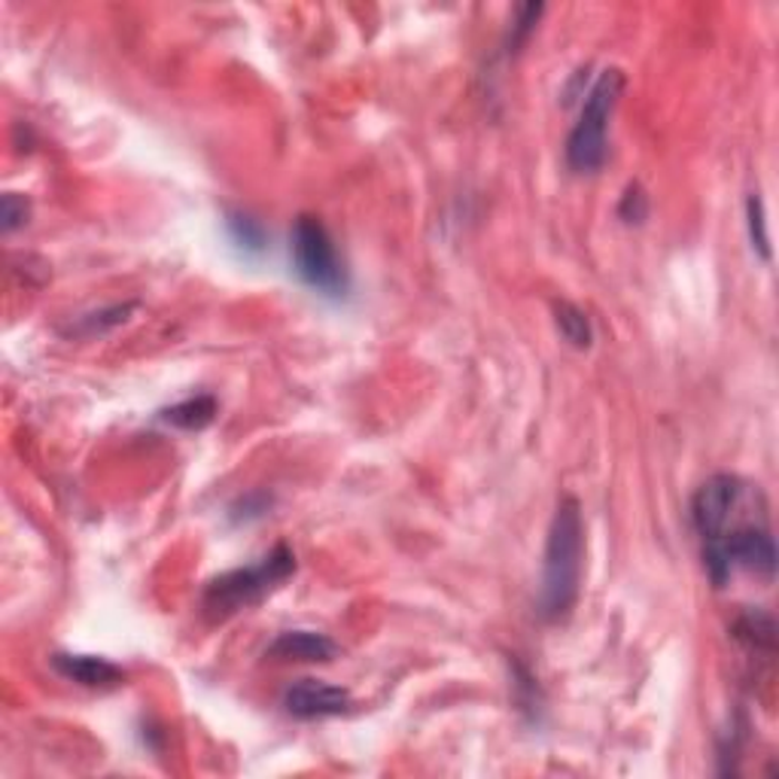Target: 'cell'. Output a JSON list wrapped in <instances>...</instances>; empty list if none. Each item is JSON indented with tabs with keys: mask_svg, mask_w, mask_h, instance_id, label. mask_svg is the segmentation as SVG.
<instances>
[{
	"mask_svg": "<svg viewBox=\"0 0 779 779\" xmlns=\"http://www.w3.org/2000/svg\"><path fill=\"white\" fill-rule=\"evenodd\" d=\"M691 521L716 588H725L737 572L773 579L777 542L768 497L758 485L731 472L707 478L691 500Z\"/></svg>",
	"mask_w": 779,
	"mask_h": 779,
	"instance_id": "1",
	"label": "cell"
},
{
	"mask_svg": "<svg viewBox=\"0 0 779 779\" xmlns=\"http://www.w3.org/2000/svg\"><path fill=\"white\" fill-rule=\"evenodd\" d=\"M585 563V523L582 506L563 497L548 527L546 560H542V588H539V616L546 621H563L582 591Z\"/></svg>",
	"mask_w": 779,
	"mask_h": 779,
	"instance_id": "2",
	"label": "cell"
},
{
	"mask_svg": "<svg viewBox=\"0 0 779 779\" xmlns=\"http://www.w3.org/2000/svg\"><path fill=\"white\" fill-rule=\"evenodd\" d=\"M621 92H625V70L606 68L585 94L579 119L567 138V164L576 174H593L603 168L609 156V119L616 113Z\"/></svg>",
	"mask_w": 779,
	"mask_h": 779,
	"instance_id": "3",
	"label": "cell"
},
{
	"mask_svg": "<svg viewBox=\"0 0 779 779\" xmlns=\"http://www.w3.org/2000/svg\"><path fill=\"white\" fill-rule=\"evenodd\" d=\"M296 572V555L287 546H278L268 551L266 558L253 567L222 572L204 588L201 603L213 618H226L244 609V606L262 600L268 591H274L280 582H287Z\"/></svg>",
	"mask_w": 779,
	"mask_h": 779,
	"instance_id": "4",
	"label": "cell"
},
{
	"mask_svg": "<svg viewBox=\"0 0 779 779\" xmlns=\"http://www.w3.org/2000/svg\"><path fill=\"white\" fill-rule=\"evenodd\" d=\"M290 253L296 274L329 299H341L348 292V268L341 262L336 241L317 217H299L290 234Z\"/></svg>",
	"mask_w": 779,
	"mask_h": 779,
	"instance_id": "5",
	"label": "cell"
},
{
	"mask_svg": "<svg viewBox=\"0 0 779 779\" xmlns=\"http://www.w3.org/2000/svg\"><path fill=\"white\" fill-rule=\"evenodd\" d=\"M350 691L320 679H299L283 691V707L296 719H332L350 710Z\"/></svg>",
	"mask_w": 779,
	"mask_h": 779,
	"instance_id": "6",
	"label": "cell"
},
{
	"mask_svg": "<svg viewBox=\"0 0 779 779\" xmlns=\"http://www.w3.org/2000/svg\"><path fill=\"white\" fill-rule=\"evenodd\" d=\"M266 655L274 661L326 663L336 658L338 646L317 630H283L278 640L268 646Z\"/></svg>",
	"mask_w": 779,
	"mask_h": 779,
	"instance_id": "7",
	"label": "cell"
},
{
	"mask_svg": "<svg viewBox=\"0 0 779 779\" xmlns=\"http://www.w3.org/2000/svg\"><path fill=\"white\" fill-rule=\"evenodd\" d=\"M52 667L59 670L70 682H80L86 688H110L122 682V670L117 663H110L107 658H94V655H52Z\"/></svg>",
	"mask_w": 779,
	"mask_h": 779,
	"instance_id": "8",
	"label": "cell"
},
{
	"mask_svg": "<svg viewBox=\"0 0 779 779\" xmlns=\"http://www.w3.org/2000/svg\"><path fill=\"white\" fill-rule=\"evenodd\" d=\"M213 418H217L213 396H192L187 402H180V406L164 411V420L180 427V430H204Z\"/></svg>",
	"mask_w": 779,
	"mask_h": 779,
	"instance_id": "9",
	"label": "cell"
},
{
	"mask_svg": "<svg viewBox=\"0 0 779 779\" xmlns=\"http://www.w3.org/2000/svg\"><path fill=\"white\" fill-rule=\"evenodd\" d=\"M555 320H558V329H560V336H563V341H570L572 348H579V350L591 348L593 326L579 304L558 302V308H555Z\"/></svg>",
	"mask_w": 779,
	"mask_h": 779,
	"instance_id": "10",
	"label": "cell"
},
{
	"mask_svg": "<svg viewBox=\"0 0 779 779\" xmlns=\"http://www.w3.org/2000/svg\"><path fill=\"white\" fill-rule=\"evenodd\" d=\"M746 226H749V241L758 257L770 262V234H768V217H765V201L758 196L746 198Z\"/></svg>",
	"mask_w": 779,
	"mask_h": 779,
	"instance_id": "11",
	"label": "cell"
},
{
	"mask_svg": "<svg viewBox=\"0 0 779 779\" xmlns=\"http://www.w3.org/2000/svg\"><path fill=\"white\" fill-rule=\"evenodd\" d=\"M229 232H232L234 244L244 247L247 253H262L268 244L266 229L259 226V220L247 217V213H229Z\"/></svg>",
	"mask_w": 779,
	"mask_h": 779,
	"instance_id": "12",
	"label": "cell"
},
{
	"mask_svg": "<svg viewBox=\"0 0 779 779\" xmlns=\"http://www.w3.org/2000/svg\"><path fill=\"white\" fill-rule=\"evenodd\" d=\"M131 311H134V302L113 304V308H107V311H94V314H86V317H80L77 332H80V336H104L107 329L126 323Z\"/></svg>",
	"mask_w": 779,
	"mask_h": 779,
	"instance_id": "13",
	"label": "cell"
},
{
	"mask_svg": "<svg viewBox=\"0 0 779 779\" xmlns=\"http://www.w3.org/2000/svg\"><path fill=\"white\" fill-rule=\"evenodd\" d=\"M546 12V7L542 3H521L518 7V16H515V24H512V34H509V52H518V47H523V40L533 34L536 22H539V16Z\"/></svg>",
	"mask_w": 779,
	"mask_h": 779,
	"instance_id": "14",
	"label": "cell"
},
{
	"mask_svg": "<svg viewBox=\"0 0 779 779\" xmlns=\"http://www.w3.org/2000/svg\"><path fill=\"white\" fill-rule=\"evenodd\" d=\"M618 217H621L625 222H642L646 217H649V198H646L640 183H630L628 192L621 196Z\"/></svg>",
	"mask_w": 779,
	"mask_h": 779,
	"instance_id": "15",
	"label": "cell"
},
{
	"mask_svg": "<svg viewBox=\"0 0 779 779\" xmlns=\"http://www.w3.org/2000/svg\"><path fill=\"white\" fill-rule=\"evenodd\" d=\"M0 220H3V232H12L19 229L24 220H28V201L19 192H7L3 201H0Z\"/></svg>",
	"mask_w": 779,
	"mask_h": 779,
	"instance_id": "16",
	"label": "cell"
}]
</instances>
